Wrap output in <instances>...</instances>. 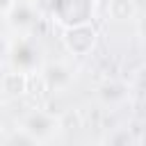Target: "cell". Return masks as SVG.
Instances as JSON below:
<instances>
[{
	"instance_id": "cell-1",
	"label": "cell",
	"mask_w": 146,
	"mask_h": 146,
	"mask_svg": "<svg viewBox=\"0 0 146 146\" xmlns=\"http://www.w3.org/2000/svg\"><path fill=\"white\" fill-rule=\"evenodd\" d=\"M96 0H52V16L66 30L78 25H89L94 18Z\"/></svg>"
},
{
	"instance_id": "cell-2",
	"label": "cell",
	"mask_w": 146,
	"mask_h": 146,
	"mask_svg": "<svg viewBox=\"0 0 146 146\" xmlns=\"http://www.w3.org/2000/svg\"><path fill=\"white\" fill-rule=\"evenodd\" d=\"M9 59H11V66L14 71H21V73H30L39 66L41 62V50L34 41L30 39H18L14 43V48L9 50Z\"/></svg>"
},
{
	"instance_id": "cell-3",
	"label": "cell",
	"mask_w": 146,
	"mask_h": 146,
	"mask_svg": "<svg viewBox=\"0 0 146 146\" xmlns=\"http://www.w3.org/2000/svg\"><path fill=\"white\" fill-rule=\"evenodd\" d=\"M96 27L89 23V25H78V27H68L64 32V43L66 48L73 52V55H87L94 43H96Z\"/></svg>"
},
{
	"instance_id": "cell-4",
	"label": "cell",
	"mask_w": 146,
	"mask_h": 146,
	"mask_svg": "<svg viewBox=\"0 0 146 146\" xmlns=\"http://www.w3.org/2000/svg\"><path fill=\"white\" fill-rule=\"evenodd\" d=\"M55 119L46 112H32L25 121H23V130L32 137V139H48L55 132Z\"/></svg>"
},
{
	"instance_id": "cell-5",
	"label": "cell",
	"mask_w": 146,
	"mask_h": 146,
	"mask_svg": "<svg viewBox=\"0 0 146 146\" xmlns=\"http://www.w3.org/2000/svg\"><path fill=\"white\" fill-rule=\"evenodd\" d=\"M2 89L9 96H21L27 91V73L21 71H9L2 75Z\"/></svg>"
},
{
	"instance_id": "cell-6",
	"label": "cell",
	"mask_w": 146,
	"mask_h": 146,
	"mask_svg": "<svg viewBox=\"0 0 146 146\" xmlns=\"http://www.w3.org/2000/svg\"><path fill=\"white\" fill-rule=\"evenodd\" d=\"M7 14H9L11 25L18 27V30H25V27H30V25L34 23V11H32V7L25 5V2H21V5H11V9H9Z\"/></svg>"
},
{
	"instance_id": "cell-7",
	"label": "cell",
	"mask_w": 146,
	"mask_h": 146,
	"mask_svg": "<svg viewBox=\"0 0 146 146\" xmlns=\"http://www.w3.org/2000/svg\"><path fill=\"white\" fill-rule=\"evenodd\" d=\"M43 80H46L48 87L59 89V87H64V84L71 82V73H68V68H66L64 64H50V66H46V71H43Z\"/></svg>"
},
{
	"instance_id": "cell-8",
	"label": "cell",
	"mask_w": 146,
	"mask_h": 146,
	"mask_svg": "<svg viewBox=\"0 0 146 146\" xmlns=\"http://www.w3.org/2000/svg\"><path fill=\"white\" fill-rule=\"evenodd\" d=\"M107 11L114 21H128L135 16V2L132 0H110Z\"/></svg>"
},
{
	"instance_id": "cell-9",
	"label": "cell",
	"mask_w": 146,
	"mask_h": 146,
	"mask_svg": "<svg viewBox=\"0 0 146 146\" xmlns=\"http://www.w3.org/2000/svg\"><path fill=\"white\" fill-rule=\"evenodd\" d=\"M125 96V87L121 84V82H110V84H105L103 87V98L105 100H121Z\"/></svg>"
},
{
	"instance_id": "cell-10",
	"label": "cell",
	"mask_w": 146,
	"mask_h": 146,
	"mask_svg": "<svg viewBox=\"0 0 146 146\" xmlns=\"http://www.w3.org/2000/svg\"><path fill=\"white\" fill-rule=\"evenodd\" d=\"M105 146H130V135L125 130H119V132L110 135V139H107Z\"/></svg>"
},
{
	"instance_id": "cell-11",
	"label": "cell",
	"mask_w": 146,
	"mask_h": 146,
	"mask_svg": "<svg viewBox=\"0 0 146 146\" xmlns=\"http://www.w3.org/2000/svg\"><path fill=\"white\" fill-rule=\"evenodd\" d=\"M11 5H14V0H0V14H7L11 9Z\"/></svg>"
},
{
	"instance_id": "cell-12",
	"label": "cell",
	"mask_w": 146,
	"mask_h": 146,
	"mask_svg": "<svg viewBox=\"0 0 146 146\" xmlns=\"http://www.w3.org/2000/svg\"><path fill=\"white\" fill-rule=\"evenodd\" d=\"M5 55H7V46H5V41L0 39V64H2V59H5Z\"/></svg>"
},
{
	"instance_id": "cell-13",
	"label": "cell",
	"mask_w": 146,
	"mask_h": 146,
	"mask_svg": "<svg viewBox=\"0 0 146 146\" xmlns=\"http://www.w3.org/2000/svg\"><path fill=\"white\" fill-rule=\"evenodd\" d=\"M107 2H110V0H107Z\"/></svg>"
}]
</instances>
